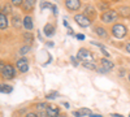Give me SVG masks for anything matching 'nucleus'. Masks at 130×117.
I'll use <instances>...</instances> for the list:
<instances>
[{"instance_id":"f257e3e1","label":"nucleus","mask_w":130,"mask_h":117,"mask_svg":"<svg viewBox=\"0 0 130 117\" xmlns=\"http://www.w3.org/2000/svg\"><path fill=\"white\" fill-rule=\"evenodd\" d=\"M127 34V30H126V26L122 25V24H115L112 26V35L117 39H122L125 35Z\"/></svg>"},{"instance_id":"f03ea898","label":"nucleus","mask_w":130,"mask_h":117,"mask_svg":"<svg viewBox=\"0 0 130 117\" xmlns=\"http://www.w3.org/2000/svg\"><path fill=\"white\" fill-rule=\"evenodd\" d=\"M100 18L105 24H112V22H115V21L118 20V13H117V10L109 9V10H105V12L102 14Z\"/></svg>"},{"instance_id":"7ed1b4c3","label":"nucleus","mask_w":130,"mask_h":117,"mask_svg":"<svg viewBox=\"0 0 130 117\" xmlns=\"http://www.w3.org/2000/svg\"><path fill=\"white\" fill-rule=\"evenodd\" d=\"M2 74L5 79H12L16 77V69L13 68V65H10V64H4L2 62Z\"/></svg>"},{"instance_id":"20e7f679","label":"nucleus","mask_w":130,"mask_h":117,"mask_svg":"<svg viewBox=\"0 0 130 117\" xmlns=\"http://www.w3.org/2000/svg\"><path fill=\"white\" fill-rule=\"evenodd\" d=\"M74 21L77 22L79 26H82V27H87V26H90L91 25V20L86 16V14H75L74 16Z\"/></svg>"},{"instance_id":"39448f33","label":"nucleus","mask_w":130,"mask_h":117,"mask_svg":"<svg viewBox=\"0 0 130 117\" xmlns=\"http://www.w3.org/2000/svg\"><path fill=\"white\" fill-rule=\"evenodd\" d=\"M77 59L81 60V61H83V62H85V61H94V57H92V55H91V52L87 51L86 48H81V49L78 51Z\"/></svg>"},{"instance_id":"423d86ee","label":"nucleus","mask_w":130,"mask_h":117,"mask_svg":"<svg viewBox=\"0 0 130 117\" xmlns=\"http://www.w3.org/2000/svg\"><path fill=\"white\" fill-rule=\"evenodd\" d=\"M100 62H102V66H100V68H98V72L102 73V74L108 73L111 69H113V66H115V65H113V62L109 61L108 59H102Z\"/></svg>"},{"instance_id":"0eeeda50","label":"nucleus","mask_w":130,"mask_h":117,"mask_svg":"<svg viewBox=\"0 0 130 117\" xmlns=\"http://www.w3.org/2000/svg\"><path fill=\"white\" fill-rule=\"evenodd\" d=\"M65 5L69 10L74 12V10H78L81 7V0H65Z\"/></svg>"},{"instance_id":"6e6552de","label":"nucleus","mask_w":130,"mask_h":117,"mask_svg":"<svg viewBox=\"0 0 130 117\" xmlns=\"http://www.w3.org/2000/svg\"><path fill=\"white\" fill-rule=\"evenodd\" d=\"M16 66H17V69L21 73H26L29 70V62H27L26 59H20L17 61V64H16Z\"/></svg>"},{"instance_id":"1a4fd4ad","label":"nucleus","mask_w":130,"mask_h":117,"mask_svg":"<svg viewBox=\"0 0 130 117\" xmlns=\"http://www.w3.org/2000/svg\"><path fill=\"white\" fill-rule=\"evenodd\" d=\"M46 112H47L48 117H59L60 116V111H59L57 107H55V105H48Z\"/></svg>"},{"instance_id":"9d476101","label":"nucleus","mask_w":130,"mask_h":117,"mask_svg":"<svg viewBox=\"0 0 130 117\" xmlns=\"http://www.w3.org/2000/svg\"><path fill=\"white\" fill-rule=\"evenodd\" d=\"M117 13L120 17H124V18H129L130 17V7H120L117 8Z\"/></svg>"},{"instance_id":"9b49d317","label":"nucleus","mask_w":130,"mask_h":117,"mask_svg":"<svg viewBox=\"0 0 130 117\" xmlns=\"http://www.w3.org/2000/svg\"><path fill=\"white\" fill-rule=\"evenodd\" d=\"M53 34H55V26H53L52 24H47L44 26V35L46 37H52Z\"/></svg>"},{"instance_id":"f8f14e48","label":"nucleus","mask_w":130,"mask_h":117,"mask_svg":"<svg viewBox=\"0 0 130 117\" xmlns=\"http://www.w3.org/2000/svg\"><path fill=\"white\" fill-rule=\"evenodd\" d=\"M22 25L26 30H31L32 29V18L30 16H26L24 20H22Z\"/></svg>"},{"instance_id":"ddd939ff","label":"nucleus","mask_w":130,"mask_h":117,"mask_svg":"<svg viewBox=\"0 0 130 117\" xmlns=\"http://www.w3.org/2000/svg\"><path fill=\"white\" fill-rule=\"evenodd\" d=\"M73 114H74V117H82V116H86V114H91V111L89 109V108H82V109H79V111H74L73 112Z\"/></svg>"},{"instance_id":"4468645a","label":"nucleus","mask_w":130,"mask_h":117,"mask_svg":"<svg viewBox=\"0 0 130 117\" xmlns=\"http://www.w3.org/2000/svg\"><path fill=\"white\" fill-rule=\"evenodd\" d=\"M7 27H8V18H7V14L2 13V14H0V29L5 30Z\"/></svg>"},{"instance_id":"2eb2a0df","label":"nucleus","mask_w":130,"mask_h":117,"mask_svg":"<svg viewBox=\"0 0 130 117\" xmlns=\"http://www.w3.org/2000/svg\"><path fill=\"white\" fill-rule=\"evenodd\" d=\"M85 14H86V16L89 14V18L91 20V17H95L96 10H95L94 7H91V5H86V8H85Z\"/></svg>"},{"instance_id":"dca6fc26","label":"nucleus","mask_w":130,"mask_h":117,"mask_svg":"<svg viewBox=\"0 0 130 117\" xmlns=\"http://www.w3.org/2000/svg\"><path fill=\"white\" fill-rule=\"evenodd\" d=\"M95 33L99 35V37H102V38H107V37H108V33L105 31V29H104V27H100V26L95 27Z\"/></svg>"},{"instance_id":"f3484780","label":"nucleus","mask_w":130,"mask_h":117,"mask_svg":"<svg viewBox=\"0 0 130 117\" xmlns=\"http://www.w3.org/2000/svg\"><path fill=\"white\" fill-rule=\"evenodd\" d=\"M24 3H25V8L27 10H31L35 5V0H24Z\"/></svg>"},{"instance_id":"a211bd4d","label":"nucleus","mask_w":130,"mask_h":117,"mask_svg":"<svg viewBox=\"0 0 130 117\" xmlns=\"http://www.w3.org/2000/svg\"><path fill=\"white\" fill-rule=\"evenodd\" d=\"M83 66L87 68V69H90V70H96V69H98L96 65L94 64V61H85V62H83Z\"/></svg>"},{"instance_id":"6ab92c4d","label":"nucleus","mask_w":130,"mask_h":117,"mask_svg":"<svg viewBox=\"0 0 130 117\" xmlns=\"http://www.w3.org/2000/svg\"><path fill=\"white\" fill-rule=\"evenodd\" d=\"M13 87L12 86H9V85H2V92L3 94H9V92H12Z\"/></svg>"},{"instance_id":"aec40b11","label":"nucleus","mask_w":130,"mask_h":117,"mask_svg":"<svg viewBox=\"0 0 130 117\" xmlns=\"http://www.w3.org/2000/svg\"><path fill=\"white\" fill-rule=\"evenodd\" d=\"M12 24H13L14 27H20V26H21L20 17H18V16H13V18H12Z\"/></svg>"},{"instance_id":"412c9836","label":"nucleus","mask_w":130,"mask_h":117,"mask_svg":"<svg viewBox=\"0 0 130 117\" xmlns=\"http://www.w3.org/2000/svg\"><path fill=\"white\" fill-rule=\"evenodd\" d=\"M29 51H30V47H29V46H24V47H21L20 54H21V55H26Z\"/></svg>"},{"instance_id":"4be33fe9","label":"nucleus","mask_w":130,"mask_h":117,"mask_svg":"<svg viewBox=\"0 0 130 117\" xmlns=\"http://www.w3.org/2000/svg\"><path fill=\"white\" fill-rule=\"evenodd\" d=\"M98 8H99L100 10L109 9V8H108V4H107V3H104V2H100V3H99V5H98Z\"/></svg>"},{"instance_id":"5701e85b","label":"nucleus","mask_w":130,"mask_h":117,"mask_svg":"<svg viewBox=\"0 0 130 117\" xmlns=\"http://www.w3.org/2000/svg\"><path fill=\"white\" fill-rule=\"evenodd\" d=\"M10 5H8V4H5L4 7H3V12L2 13H4V14H8V13H10Z\"/></svg>"},{"instance_id":"b1692460","label":"nucleus","mask_w":130,"mask_h":117,"mask_svg":"<svg viewBox=\"0 0 130 117\" xmlns=\"http://www.w3.org/2000/svg\"><path fill=\"white\" fill-rule=\"evenodd\" d=\"M52 7H53V5H51L48 2H42V3H40V8H42V9H46V8H52Z\"/></svg>"},{"instance_id":"393cba45","label":"nucleus","mask_w":130,"mask_h":117,"mask_svg":"<svg viewBox=\"0 0 130 117\" xmlns=\"http://www.w3.org/2000/svg\"><path fill=\"white\" fill-rule=\"evenodd\" d=\"M57 96H59V94H57V92H55V91H52V94H48L46 98L51 100V99H55V98H57Z\"/></svg>"},{"instance_id":"a878e982","label":"nucleus","mask_w":130,"mask_h":117,"mask_svg":"<svg viewBox=\"0 0 130 117\" xmlns=\"http://www.w3.org/2000/svg\"><path fill=\"white\" fill-rule=\"evenodd\" d=\"M24 38H25V39H27L29 43H31L32 39H34V38H32V35H31L30 33H25V34H24Z\"/></svg>"},{"instance_id":"bb28decb","label":"nucleus","mask_w":130,"mask_h":117,"mask_svg":"<svg viewBox=\"0 0 130 117\" xmlns=\"http://www.w3.org/2000/svg\"><path fill=\"white\" fill-rule=\"evenodd\" d=\"M37 114H38V117H48V116H47V112H46V111H39V112H38Z\"/></svg>"},{"instance_id":"cd10ccee","label":"nucleus","mask_w":130,"mask_h":117,"mask_svg":"<svg viewBox=\"0 0 130 117\" xmlns=\"http://www.w3.org/2000/svg\"><path fill=\"white\" fill-rule=\"evenodd\" d=\"M10 2H12V4H14V5H21V4H22V2H24V0H10Z\"/></svg>"},{"instance_id":"c85d7f7f","label":"nucleus","mask_w":130,"mask_h":117,"mask_svg":"<svg viewBox=\"0 0 130 117\" xmlns=\"http://www.w3.org/2000/svg\"><path fill=\"white\" fill-rule=\"evenodd\" d=\"M70 60L73 61V65H74V66H77V65H78V62H77V59H75V57H70Z\"/></svg>"},{"instance_id":"c756f323","label":"nucleus","mask_w":130,"mask_h":117,"mask_svg":"<svg viewBox=\"0 0 130 117\" xmlns=\"http://www.w3.org/2000/svg\"><path fill=\"white\" fill-rule=\"evenodd\" d=\"M26 117H38V114L37 113H27Z\"/></svg>"},{"instance_id":"7c9ffc66","label":"nucleus","mask_w":130,"mask_h":117,"mask_svg":"<svg viewBox=\"0 0 130 117\" xmlns=\"http://www.w3.org/2000/svg\"><path fill=\"white\" fill-rule=\"evenodd\" d=\"M52 10H53V14H57V8H56V5L52 7Z\"/></svg>"},{"instance_id":"2f4dec72","label":"nucleus","mask_w":130,"mask_h":117,"mask_svg":"<svg viewBox=\"0 0 130 117\" xmlns=\"http://www.w3.org/2000/svg\"><path fill=\"white\" fill-rule=\"evenodd\" d=\"M77 39H81L82 40V39H85V35L83 34H77Z\"/></svg>"},{"instance_id":"473e14b6","label":"nucleus","mask_w":130,"mask_h":117,"mask_svg":"<svg viewBox=\"0 0 130 117\" xmlns=\"http://www.w3.org/2000/svg\"><path fill=\"white\" fill-rule=\"evenodd\" d=\"M90 116H91V117H102L100 114H96V113H91Z\"/></svg>"},{"instance_id":"72a5a7b5","label":"nucleus","mask_w":130,"mask_h":117,"mask_svg":"<svg viewBox=\"0 0 130 117\" xmlns=\"http://www.w3.org/2000/svg\"><path fill=\"white\" fill-rule=\"evenodd\" d=\"M126 51L130 54V43H129V44H126Z\"/></svg>"},{"instance_id":"f704fd0d","label":"nucleus","mask_w":130,"mask_h":117,"mask_svg":"<svg viewBox=\"0 0 130 117\" xmlns=\"http://www.w3.org/2000/svg\"><path fill=\"white\" fill-rule=\"evenodd\" d=\"M59 117H67V116H65V114H60Z\"/></svg>"},{"instance_id":"c9c22d12","label":"nucleus","mask_w":130,"mask_h":117,"mask_svg":"<svg viewBox=\"0 0 130 117\" xmlns=\"http://www.w3.org/2000/svg\"><path fill=\"white\" fill-rule=\"evenodd\" d=\"M129 81H130V74H129Z\"/></svg>"},{"instance_id":"e433bc0d","label":"nucleus","mask_w":130,"mask_h":117,"mask_svg":"<svg viewBox=\"0 0 130 117\" xmlns=\"http://www.w3.org/2000/svg\"><path fill=\"white\" fill-rule=\"evenodd\" d=\"M115 2H118V0H115Z\"/></svg>"},{"instance_id":"4c0bfd02","label":"nucleus","mask_w":130,"mask_h":117,"mask_svg":"<svg viewBox=\"0 0 130 117\" xmlns=\"http://www.w3.org/2000/svg\"><path fill=\"white\" fill-rule=\"evenodd\" d=\"M129 116H130V114H129Z\"/></svg>"}]
</instances>
